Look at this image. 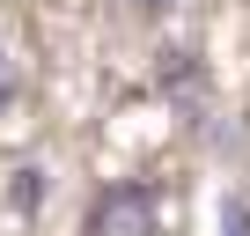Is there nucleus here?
I'll list each match as a JSON object with an SVG mask.
<instances>
[{
  "instance_id": "obj_1",
  "label": "nucleus",
  "mask_w": 250,
  "mask_h": 236,
  "mask_svg": "<svg viewBox=\"0 0 250 236\" xmlns=\"http://www.w3.org/2000/svg\"><path fill=\"white\" fill-rule=\"evenodd\" d=\"M155 221H162L155 185H103L88 199V236H155Z\"/></svg>"
},
{
  "instance_id": "obj_4",
  "label": "nucleus",
  "mask_w": 250,
  "mask_h": 236,
  "mask_svg": "<svg viewBox=\"0 0 250 236\" xmlns=\"http://www.w3.org/2000/svg\"><path fill=\"white\" fill-rule=\"evenodd\" d=\"M221 229H228V236H250V199H228V207H221Z\"/></svg>"
},
{
  "instance_id": "obj_2",
  "label": "nucleus",
  "mask_w": 250,
  "mask_h": 236,
  "mask_svg": "<svg viewBox=\"0 0 250 236\" xmlns=\"http://www.w3.org/2000/svg\"><path fill=\"white\" fill-rule=\"evenodd\" d=\"M37 199H44V177H37V170H15V185H8V207H15V214H37Z\"/></svg>"
},
{
  "instance_id": "obj_5",
  "label": "nucleus",
  "mask_w": 250,
  "mask_h": 236,
  "mask_svg": "<svg viewBox=\"0 0 250 236\" xmlns=\"http://www.w3.org/2000/svg\"><path fill=\"white\" fill-rule=\"evenodd\" d=\"M15 89H22V74H15V59H8V45H0V111L15 103Z\"/></svg>"
},
{
  "instance_id": "obj_3",
  "label": "nucleus",
  "mask_w": 250,
  "mask_h": 236,
  "mask_svg": "<svg viewBox=\"0 0 250 236\" xmlns=\"http://www.w3.org/2000/svg\"><path fill=\"white\" fill-rule=\"evenodd\" d=\"M118 8H125V15H133V23H162V15L177 8V0H118Z\"/></svg>"
}]
</instances>
